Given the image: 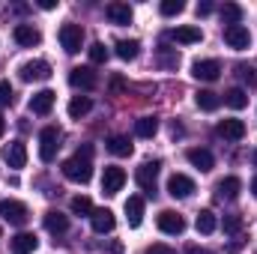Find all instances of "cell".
<instances>
[{
    "instance_id": "4fadbf2b",
    "label": "cell",
    "mask_w": 257,
    "mask_h": 254,
    "mask_svg": "<svg viewBox=\"0 0 257 254\" xmlns=\"http://www.w3.org/2000/svg\"><path fill=\"white\" fill-rule=\"evenodd\" d=\"M12 36H15V42H18V45H24V48H33V45H39V42H42V33H39L33 24H15Z\"/></svg>"
},
{
    "instance_id": "52a82bcc",
    "label": "cell",
    "mask_w": 257,
    "mask_h": 254,
    "mask_svg": "<svg viewBox=\"0 0 257 254\" xmlns=\"http://www.w3.org/2000/svg\"><path fill=\"white\" fill-rule=\"evenodd\" d=\"M159 162H144L141 168H138V174H135V180H138V186L147 191V194H153L156 191V180H159Z\"/></svg>"
},
{
    "instance_id": "b9f144b4",
    "label": "cell",
    "mask_w": 257,
    "mask_h": 254,
    "mask_svg": "<svg viewBox=\"0 0 257 254\" xmlns=\"http://www.w3.org/2000/svg\"><path fill=\"white\" fill-rule=\"evenodd\" d=\"M57 6V0H39V9H54Z\"/></svg>"
},
{
    "instance_id": "f6af8a7d",
    "label": "cell",
    "mask_w": 257,
    "mask_h": 254,
    "mask_svg": "<svg viewBox=\"0 0 257 254\" xmlns=\"http://www.w3.org/2000/svg\"><path fill=\"white\" fill-rule=\"evenodd\" d=\"M251 159H254V165H257V150H254V156H251Z\"/></svg>"
},
{
    "instance_id": "8d00e7d4",
    "label": "cell",
    "mask_w": 257,
    "mask_h": 254,
    "mask_svg": "<svg viewBox=\"0 0 257 254\" xmlns=\"http://www.w3.org/2000/svg\"><path fill=\"white\" fill-rule=\"evenodd\" d=\"M15 93H12V84L9 81H0V105H12Z\"/></svg>"
},
{
    "instance_id": "60d3db41",
    "label": "cell",
    "mask_w": 257,
    "mask_h": 254,
    "mask_svg": "<svg viewBox=\"0 0 257 254\" xmlns=\"http://www.w3.org/2000/svg\"><path fill=\"white\" fill-rule=\"evenodd\" d=\"M105 251H108V254H123V245H120V242H111Z\"/></svg>"
},
{
    "instance_id": "83f0119b",
    "label": "cell",
    "mask_w": 257,
    "mask_h": 254,
    "mask_svg": "<svg viewBox=\"0 0 257 254\" xmlns=\"http://www.w3.org/2000/svg\"><path fill=\"white\" fill-rule=\"evenodd\" d=\"M194 102H197L200 111H215V108L221 105L218 93H212V90H197V93H194Z\"/></svg>"
},
{
    "instance_id": "5bb4252c",
    "label": "cell",
    "mask_w": 257,
    "mask_h": 254,
    "mask_svg": "<svg viewBox=\"0 0 257 254\" xmlns=\"http://www.w3.org/2000/svg\"><path fill=\"white\" fill-rule=\"evenodd\" d=\"M192 75L197 81H215L218 75H221V63L215 60V57H209V60H197L192 66Z\"/></svg>"
},
{
    "instance_id": "8fae6325",
    "label": "cell",
    "mask_w": 257,
    "mask_h": 254,
    "mask_svg": "<svg viewBox=\"0 0 257 254\" xmlns=\"http://www.w3.org/2000/svg\"><path fill=\"white\" fill-rule=\"evenodd\" d=\"M54 102H57V93H54V90H39V93H33V99H30V111L39 114V117H45V114H51Z\"/></svg>"
},
{
    "instance_id": "e575fe53",
    "label": "cell",
    "mask_w": 257,
    "mask_h": 254,
    "mask_svg": "<svg viewBox=\"0 0 257 254\" xmlns=\"http://www.w3.org/2000/svg\"><path fill=\"white\" fill-rule=\"evenodd\" d=\"M90 60H93V63H105V60H108V48H105L102 42H93V45H90Z\"/></svg>"
},
{
    "instance_id": "7402d4cb",
    "label": "cell",
    "mask_w": 257,
    "mask_h": 254,
    "mask_svg": "<svg viewBox=\"0 0 257 254\" xmlns=\"http://www.w3.org/2000/svg\"><path fill=\"white\" fill-rule=\"evenodd\" d=\"M171 39L180 45H194L203 39V33H200V27H177V30H171Z\"/></svg>"
},
{
    "instance_id": "4dcf8cb0",
    "label": "cell",
    "mask_w": 257,
    "mask_h": 254,
    "mask_svg": "<svg viewBox=\"0 0 257 254\" xmlns=\"http://www.w3.org/2000/svg\"><path fill=\"white\" fill-rule=\"evenodd\" d=\"M159 132V120L156 117H141L138 123H135V135L138 138H153Z\"/></svg>"
},
{
    "instance_id": "836d02e7",
    "label": "cell",
    "mask_w": 257,
    "mask_h": 254,
    "mask_svg": "<svg viewBox=\"0 0 257 254\" xmlns=\"http://www.w3.org/2000/svg\"><path fill=\"white\" fill-rule=\"evenodd\" d=\"M183 9H186V3H183V0H165V3L159 6V12H162V15H168V18H171V15H180Z\"/></svg>"
},
{
    "instance_id": "d590c367",
    "label": "cell",
    "mask_w": 257,
    "mask_h": 254,
    "mask_svg": "<svg viewBox=\"0 0 257 254\" xmlns=\"http://www.w3.org/2000/svg\"><path fill=\"white\" fill-rule=\"evenodd\" d=\"M236 72H239V78H242V81H248V84H251V87H257V72L254 69H251V66H236Z\"/></svg>"
},
{
    "instance_id": "6da1fadb",
    "label": "cell",
    "mask_w": 257,
    "mask_h": 254,
    "mask_svg": "<svg viewBox=\"0 0 257 254\" xmlns=\"http://www.w3.org/2000/svg\"><path fill=\"white\" fill-rule=\"evenodd\" d=\"M90 159H93V147L84 144L72 159H66L63 162V168H60L63 177L66 180H72V183H81V186L90 183V177H93V162H90Z\"/></svg>"
},
{
    "instance_id": "d4e9b609",
    "label": "cell",
    "mask_w": 257,
    "mask_h": 254,
    "mask_svg": "<svg viewBox=\"0 0 257 254\" xmlns=\"http://www.w3.org/2000/svg\"><path fill=\"white\" fill-rule=\"evenodd\" d=\"M108 18L114 24H132V6L128 3H108Z\"/></svg>"
},
{
    "instance_id": "d6a6232c",
    "label": "cell",
    "mask_w": 257,
    "mask_h": 254,
    "mask_svg": "<svg viewBox=\"0 0 257 254\" xmlns=\"http://www.w3.org/2000/svg\"><path fill=\"white\" fill-rule=\"evenodd\" d=\"M72 212H75V215H93V200H90L87 194L72 197Z\"/></svg>"
},
{
    "instance_id": "f1b7e54d",
    "label": "cell",
    "mask_w": 257,
    "mask_h": 254,
    "mask_svg": "<svg viewBox=\"0 0 257 254\" xmlns=\"http://www.w3.org/2000/svg\"><path fill=\"white\" fill-rule=\"evenodd\" d=\"M105 147H108V153H114V156H132V141H128L126 135H111Z\"/></svg>"
},
{
    "instance_id": "277c9868",
    "label": "cell",
    "mask_w": 257,
    "mask_h": 254,
    "mask_svg": "<svg viewBox=\"0 0 257 254\" xmlns=\"http://www.w3.org/2000/svg\"><path fill=\"white\" fill-rule=\"evenodd\" d=\"M60 45H63L66 54H78L81 45H84V30L81 24H63L60 27Z\"/></svg>"
},
{
    "instance_id": "f546056e",
    "label": "cell",
    "mask_w": 257,
    "mask_h": 254,
    "mask_svg": "<svg viewBox=\"0 0 257 254\" xmlns=\"http://www.w3.org/2000/svg\"><path fill=\"white\" fill-rule=\"evenodd\" d=\"M114 48H117V57H120V60H135V57L141 54V42H138V39H120Z\"/></svg>"
},
{
    "instance_id": "d6986e66",
    "label": "cell",
    "mask_w": 257,
    "mask_h": 254,
    "mask_svg": "<svg viewBox=\"0 0 257 254\" xmlns=\"http://www.w3.org/2000/svg\"><path fill=\"white\" fill-rule=\"evenodd\" d=\"M126 221L128 227H141V221H144V197H128L126 200Z\"/></svg>"
},
{
    "instance_id": "7c38bea8",
    "label": "cell",
    "mask_w": 257,
    "mask_h": 254,
    "mask_svg": "<svg viewBox=\"0 0 257 254\" xmlns=\"http://www.w3.org/2000/svg\"><path fill=\"white\" fill-rule=\"evenodd\" d=\"M3 159H6V165L9 168H24L27 165V147L21 144V141H12V144H6L3 147Z\"/></svg>"
},
{
    "instance_id": "7bdbcfd3",
    "label": "cell",
    "mask_w": 257,
    "mask_h": 254,
    "mask_svg": "<svg viewBox=\"0 0 257 254\" xmlns=\"http://www.w3.org/2000/svg\"><path fill=\"white\" fill-rule=\"evenodd\" d=\"M3 132H6V120L0 117V138H3Z\"/></svg>"
},
{
    "instance_id": "ac0fdd59",
    "label": "cell",
    "mask_w": 257,
    "mask_h": 254,
    "mask_svg": "<svg viewBox=\"0 0 257 254\" xmlns=\"http://www.w3.org/2000/svg\"><path fill=\"white\" fill-rule=\"evenodd\" d=\"M186 159L192 162L197 171H212V165H215L212 153H209V150H200V147H192V150L186 153Z\"/></svg>"
},
{
    "instance_id": "484cf974",
    "label": "cell",
    "mask_w": 257,
    "mask_h": 254,
    "mask_svg": "<svg viewBox=\"0 0 257 254\" xmlns=\"http://www.w3.org/2000/svg\"><path fill=\"white\" fill-rule=\"evenodd\" d=\"M239 189H242L239 177H224V180H218V186H215L218 197H227V200H233V197L239 194Z\"/></svg>"
},
{
    "instance_id": "1f68e13d",
    "label": "cell",
    "mask_w": 257,
    "mask_h": 254,
    "mask_svg": "<svg viewBox=\"0 0 257 254\" xmlns=\"http://www.w3.org/2000/svg\"><path fill=\"white\" fill-rule=\"evenodd\" d=\"M221 21H224L227 27L239 24V21H242V6H236V3H224V6H221Z\"/></svg>"
},
{
    "instance_id": "4316f807",
    "label": "cell",
    "mask_w": 257,
    "mask_h": 254,
    "mask_svg": "<svg viewBox=\"0 0 257 254\" xmlns=\"http://www.w3.org/2000/svg\"><path fill=\"white\" fill-rule=\"evenodd\" d=\"M224 105H227V108H233V111H242V108L248 105V93H245L242 87H233V90H227V93H224Z\"/></svg>"
},
{
    "instance_id": "ab89813d",
    "label": "cell",
    "mask_w": 257,
    "mask_h": 254,
    "mask_svg": "<svg viewBox=\"0 0 257 254\" xmlns=\"http://www.w3.org/2000/svg\"><path fill=\"white\" fill-rule=\"evenodd\" d=\"M209 12H212V3H209V0L197 3V15H209Z\"/></svg>"
},
{
    "instance_id": "9c48e42d",
    "label": "cell",
    "mask_w": 257,
    "mask_h": 254,
    "mask_svg": "<svg viewBox=\"0 0 257 254\" xmlns=\"http://www.w3.org/2000/svg\"><path fill=\"white\" fill-rule=\"evenodd\" d=\"M123 186H126V171L117 168V165L105 168V174H102V191L105 194H117V191H123Z\"/></svg>"
},
{
    "instance_id": "cb8c5ba5",
    "label": "cell",
    "mask_w": 257,
    "mask_h": 254,
    "mask_svg": "<svg viewBox=\"0 0 257 254\" xmlns=\"http://www.w3.org/2000/svg\"><path fill=\"white\" fill-rule=\"evenodd\" d=\"M90 111H93L90 96H75V99L69 102V117H72V120H81V117H87Z\"/></svg>"
},
{
    "instance_id": "74e56055",
    "label": "cell",
    "mask_w": 257,
    "mask_h": 254,
    "mask_svg": "<svg viewBox=\"0 0 257 254\" xmlns=\"http://www.w3.org/2000/svg\"><path fill=\"white\" fill-rule=\"evenodd\" d=\"M239 227H242V218L239 215H224V230L227 233H236Z\"/></svg>"
},
{
    "instance_id": "7a4b0ae2",
    "label": "cell",
    "mask_w": 257,
    "mask_h": 254,
    "mask_svg": "<svg viewBox=\"0 0 257 254\" xmlns=\"http://www.w3.org/2000/svg\"><path fill=\"white\" fill-rule=\"evenodd\" d=\"M57 147H60V129L45 126L39 132V159H42L45 165H51L54 156H57Z\"/></svg>"
},
{
    "instance_id": "5b68a950",
    "label": "cell",
    "mask_w": 257,
    "mask_h": 254,
    "mask_svg": "<svg viewBox=\"0 0 257 254\" xmlns=\"http://www.w3.org/2000/svg\"><path fill=\"white\" fill-rule=\"evenodd\" d=\"M21 81H48L51 78V63L48 60H27L18 69Z\"/></svg>"
},
{
    "instance_id": "44dd1931",
    "label": "cell",
    "mask_w": 257,
    "mask_h": 254,
    "mask_svg": "<svg viewBox=\"0 0 257 254\" xmlns=\"http://www.w3.org/2000/svg\"><path fill=\"white\" fill-rule=\"evenodd\" d=\"M194 227H197V233L209 236V233L218 227V218H215V212H212V209H200V212H197V218H194Z\"/></svg>"
},
{
    "instance_id": "f35d334b",
    "label": "cell",
    "mask_w": 257,
    "mask_h": 254,
    "mask_svg": "<svg viewBox=\"0 0 257 254\" xmlns=\"http://www.w3.org/2000/svg\"><path fill=\"white\" fill-rule=\"evenodd\" d=\"M147 254H177L171 245H162V242H156V245H150L147 248Z\"/></svg>"
},
{
    "instance_id": "9a60e30c",
    "label": "cell",
    "mask_w": 257,
    "mask_h": 254,
    "mask_svg": "<svg viewBox=\"0 0 257 254\" xmlns=\"http://www.w3.org/2000/svg\"><path fill=\"white\" fill-rule=\"evenodd\" d=\"M192 191H194V180L186 177V174H174V177L168 180V194H171V197H180V200H183V197H189Z\"/></svg>"
},
{
    "instance_id": "3957f363",
    "label": "cell",
    "mask_w": 257,
    "mask_h": 254,
    "mask_svg": "<svg viewBox=\"0 0 257 254\" xmlns=\"http://www.w3.org/2000/svg\"><path fill=\"white\" fill-rule=\"evenodd\" d=\"M0 215H3V221H9V224L21 227V224H27V218H30V209H27L21 200H12V197H6V200H0Z\"/></svg>"
},
{
    "instance_id": "2e32d148",
    "label": "cell",
    "mask_w": 257,
    "mask_h": 254,
    "mask_svg": "<svg viewBox=\"0 0 257 254\" xmlns=\"http://www.w3.org/2000/svg\"><path fill=\"white\" fill-rule=\"evenodd\" d=\"M90 224H93V230H96V233H111V230L117 227V218H114V212H111V209H93Z\"/></svg>"
},
{
    "instance_id": "ba28073f",
    "label": "cell",
    "mask_w": 257,
    "mask_h": 254,
    "mask_svg": "<svg viewBox=\"0 0 257 254\" xmlns=\"http://www.w3.org/2000/svg\"><path fill=\"white\" fill-rule=\"evenodd\" d=\"M224 42H227L233 51H245V48L251 45V33H248V27L233 24V27H224Z\"/></svg>"
},
{
    "instance_id": "603a6c76",
    "label": "cell",
    "mask_w": 257,
    "mask_h": 254,
    "mask_svg": "<svg viewBox=\"0 0 257 254\" xmlns=\"http://www.w3.org/2000/svg\"><path fill=\"white\" fill-rule=\"evenodd\" d=\"M45 227L51 233H66L69 230V215H63L60 209H48L45 212Z\"/></svg>"
},
{
    "instance_id": "ffe728a7",
    "label": "cell",
    "mask_w": 257,
    "mask_h": 254,
    "mask_svg": "<svg viewBox=\"0 0 257 254\" xmlns=\"http://www.w3.org/2000/svg\"><path fill=\"white\" fill-rule=\"evenodd\" d=\"M36 248H39L36 233H18V236H12V251L15 254H33Z\"/></svg>"
},
{
    "instance_id": "ee69618b",
    "label": "cell",
    "mask_w": 257,
    "mask_h": 254,
    "mask_svg": "<svg viewBox=\"0 0 257 254\" xmlns=\"http://www.w3.org/2000/svg\"><path fill=\"white\" fill-rule=\"evenodd\" d=\"M251 191H254V197H257V177L251 180Z\"/></svg>"
},
{
    "instance_id": "30bf717a",
    "label": "cell",
    "mask_w": 257,
    "mask_h": 254,
    "mask_svg": "<svg viewBox=\"0 0 257 254\" xmlns=\"http://www.w3.org/2000/svg\"><path fill=\"white\" fill-rule=\"evenodd\" d=\"M69 84H72V87H81V90H93V87L99 84V78H96V72H93L90 66H75V69L69 72Z\"/></svg>"
},
{
    "instance_id": "e0dca14e",
    "label": "cell",
    "mask_w": 257,
    "mask_h": 254,
    "mask_svg": "<svg viewBox=\"0 0 257 254\" xmlns=\"http://www.w3.org/2000/svg\"><path fill=\"white\" fill-rule=\"evenodd\" d=\"M215 132H218V135H221L224 141H242V138H245V123H242V120H233V117H230V120H221Z\"/></svg>"
},
{
    "instance_id": "8992f818",
    "label": "cell",
    "mask_w": 257,
    "mask_h": 254,
    "mask_svg": "<svg viewBox=\"0 0 257 254\" xmlns=\"http://www.w3.org/2000/svg\"><path fill=\"white\" fill-rule=\"evenodd\" d=\"M159 230L168 233V236H180L186 230V218L180 212H174V209H162L159 212Z\"/></svg>"
}]
</instances>
